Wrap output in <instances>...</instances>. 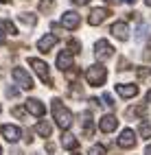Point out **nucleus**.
Instances as JSON below:
<instances>
[{
    "mask_svg": "<svg viewBox=\"0 0 151 155\" xmlns=\"http://www.w3.org/2000/svg\"><path fill=\"white\" fill-rule=\"evenodd\" d=\"M53 103V116H55V122L62 129H70V125H72V114H70L68 107H64V103L59 98H53L50 101Z\"/></svg>",
    "mask_w": 151,
    "mask_h": 155,
    "instance_id": "f257e3e1",
    "label": "nucleus"
},
{
    "mask_svg": "<svg viewBox=\"0 0 151 155\" xmlns=\"http://www.w3.org/2000/svg\"><path fill=\"white\" fill-rule=\"evenodd\" d=\"M105 79H107V70L101 64H94V66H90L86 70V81L90 85H103Z\"/></svg>",
    "mask_w": 151,
    "mask_h": 155,
    "instance_id": "f03ea898",
    "label": "nucleus"
},
{
    "mask_svg": "<svg viewBox=\"0 0 151 155\" xmlns=\"http://www.w3.org/2000/svg\"><path fill=\"white\" fill-rule=\"evenodd\" d=\"M29 66H31L35 72H37V77L44 81V83L48 85V87H53V79H50V72H48V66H46V61H42V59H37V57H31L29 59Z\"/></svg>",
    "mask_w": 151,
    "mask_h": 155,
    "instance_id": "7ed1b4c3",
    "label": "nucleus"
},
{
    "mask_svg": "<svg viewBox=\"0 0 151 155\" xmlns=\"http://www.w3.org/2000/svg\"><path fill=\"white\" fill-rule=\"evenodd\" d=\"M13 79H15V83L22 87V90H33V79L29 77V72L24 68H13Z\"/></svg>",
    "mask_w": 151,
    "mask_h": 155,
    "instance_id": "20e7f679",
    "label": "nucleus"
},
{
    "mask_svg": "<svg viewBox=\"0 0 151 155\" xmlns=\"http://www.w3.org/2000/svg\"><path fill=\"white\" fill-rule=\"evenodd\" d=\"M94 53H96L99 59H109V57L114 55V48H112L109 42H105V39H99L96 46H94Z\"/></svg>",
    "mask_w": 151,
    "mask_h": 155,
    "instance_id": "39448f33",
    "label": "nucleus"
},
{
    "mask_svg": "<svg viewBox=\"0 0 151 155\" xmlns=\"http://www.w3.org/2000/svg\"><path fill=\"white\" fill-rule=\"evenodd\" d=\"M109 18V9H92L88 15V22L92 26H99L101 22H105V20Z\"/></svg>",
    "mask_w": 151,
    "mask_h": 155,
    "instance_id": "423d86ee",
    "label": "nucleus"
},
{
    "mask_svg": "<svg viewBox=\"0 0 151 155\" xmlns=\"http://www.w3.org/2000/svg\"><path fill=\"white\" fill-rule=\"evenodd\" d=\"M118 147L120 149H134L136 147V133L132 129H125L118 138Z\"/></svg>",
    "mask_w": 151,
    "mask_h": 155,
    "instance_id": "0eeeda50",
    "label": "nucleus"
},
{
    "mask_svg": "<svg viewBox=\"0 0 151 155\" xmlns=\"http://www.w3.org/2000/svg\"><path fill=\"white\" fill-rule=\"evenodd\" d=\"M62 24H64L66 28H70V31H75L79 24H81V15L75 13V11H66V13L62 15Z\"/></svg>",
    "mask_w": 151,
    "mask_h": 155,
    "instance_id": "6e6552de",
    "label": "nucleus"
},
{
    "mask_svg": "<svg viewBox=\"0 0 151 155\" xmlns=\"http://www.w3.org/2000/svg\"><path fill=\"white\" fill-rule=\"evenodd\" d=\"M116 127H118V120H116V116H112V114H107V116H103L99 120V129L103 133H112Z\"/></svg>",
    "mask_w": 151,
    "mask_h": 155,
    "instance_id": "1a4fd4ad",
    "label": "nucleus"
},
{
    "mask_svg": "<svg viewBox=\"0 0 151 155\" xmlns=\"http://www.w3.org/2000/svg\"><path fill=\"white\" fill-rule=\"evenodd\" d=\"M57 68L62 70V72H66V70L72 68V53H70V50H64V53L57 55Z\"/></svg>",
    "mask_w": 151,
    "mask_h": 155,
    "instance_id": "9d476101",
    "label": "nucleus"
},
{
    "mask_svg": "<svg viewBox=\"0 0 151 155\" xmlns=\"http://www.w3.org/2000/svg\"><path fill=\"white\" fill-rule=\"evenodd\" d=\"M0 131H2V136H5L7 142H18L20 138H22V131H20L18 127H13V125H5Z\"/></svg>",
    "mask_w": 151,
    "mask_h": 155,
    "instance_id": "9b49d317",
    "label": "nucleus"
},
{
    "mask_svg": "<svg viewBox=\"0 0 151 155\" xmlns=\"http://www.w3.org/2000/svg\"><path fill=\"white\" fill-rule=\"evenodd\" d=\"M24 107H26V111H31L33 116H44V111H46V107H44L37 98H29V101L24 103Z\"/></svg>",
    "mask_w": 151,
    "mask_h": 155,
    "instance_id": "f8f14e48",
    "label": "nucleus"
},
{
    "mask_svg": "<svg viewBox=\"0 0 151 155\" xmlns=\"http://www.w3.org/2000/svg\"><path fill=\"white\" fill-rule=\"evenodd\" d=\"M116 92L123 98H132V96H136L138 94V85H129V83H120V85H116Z\"/></svg>",
    "mask_w": 151,
    "mask_h": 155,
    "instance_id": "ddd939ff",
    "label": "nucleus"
},
{
    "mask_svg": "<svg viewBox=\"0 0 151 155\" xmlns=\"http://www.w3.org/2000/svg\"><path fill=\"white\" fill-rule=\"evenodd\" d=\"M112 35L118 37L120 42H125V39L129 37V28H127V24H125V22H116V24L112 26Z\"/></svg>",
    "mask_w": 151,
    "mask_h": 155,
    "instance_id": "4468645a",
    "label": "nucleus"
},
{
    "mask_svg": "<svg viewBox=\"0 0 151 155\" xmlns=\"http://www.w3.org/2000/svg\"><path fill=\"white\" fill-rule=\"evenodd\" d=\"M55 44H57V35H44V37L37 42V48L42 50V53H48Z\"/></svg>",
    "mask_w": 151,
    "mask_h": 155,
    "instance_id": "2eb2a0df",
    "label": "nucleus"
},
{
    "mask_svg": "<svg viewBox=\"0 0 151 155\" xmlns=\"http://www.w3.org/2000/svg\"><path fill=\"white\" fill-rule=\"evenodd\" d=\"M62 147L72 151V149H77V147H79V140L72 136V133H62Z\"/></svg>",
    "mask_w": 151,
    "mask_h": 155,
    "instance_id": "dca6fc26",
    "label": "nucleus"
},
{
    "mask_svg": "<svg viewBox=\"0 0 151 155\" xmlns=\"http://www.w3.org/2000/svg\"><path fill=\"white\" fill-rule=\"evenodd\" d=\"M81 118H83V129H86L83 133L90 138V136L94 133V127H92V114H90V111H83V114H81Z\"/></svg>",
    "mask_w": 151,
    "mask_h": 155,
    "instance_id": "f3484780",
    "label": "nucleus"
},
{
    "mask_svg": "<svg viewBox=\"0 0 151 155\" xmlns=\"http://www.w3.org/2000/svg\"><path fill=\"white\" fill-rule=\"evenodd\" d=\"M147 114V105L143 103V105H136V107H132V109H127V116L129 118H143Z\"/></svg>",
    "mask_w": 151,
    "mask_h": 155,
    "instance_id": "a211bd4d",
    "label": "nucleus"
},
{
    "mask_svg": "<svg viewBox=\"0 0 151 155\" xmlns=\"http://www.w3.org/2000/svg\"><path fill=\"white\" fill-rule=\"evenodd\" d=\"M37 133H39V136H44V138H48L50 136V131H53V127H50L48 125V122H37Z\"/></svg>",
    "mask_w": 151,
    "mask_h": 155,
    "instance_id": "6ab92c4d",
    "label": "nucleus"
},
{
    "mask_svg": "<svg viewBox=\"0 0 151 155\" xmlns=\"http://www.w3.org/2000/svg\"><path fill=\"white\" fill-rule=\"evenodd\" d=\"M2 28H5L7 35H18V28H15V24L11 20H2Z\"/></svg>",
    "mask_w": 151,
    "mask_h": 155,
    "instance_id": "aec40b11",
    "label": "nucleus"
},
{
    "mask_svg": "<svg viewBox=\"0 0 151 155\" xmlns=\"http://www.w3.org/2000/svg\"><path fill=\"white\" fill-rule=\"evenodd\" d=\"M20 20H22L24 24H29V26H35V24H37V18H35L33 13H22V15H20Z\"/></svg>",
    "mask_w": 151,
    "mask_h": 155,
    "instance_id": "412c9836",
    "label": "nucleus"
},
{
    "mask_svg": "<svg viewBox=\"0 0 151 155\" xmlns=\"http://www.w3.org/2000/svg\"><path fill=\"white\" fill-rule=\"evenodd\" d=\"M140 136H143V138H151V125H149V122H143V125H140Z\"/></svg>",
    "mask_w": 151,
    "mask_h": 155,
    "instance_id": "4be33fe9",
    "label": "nucleus"
},
{
    "mask_svg": "<svg viewBox=\"0 0 151 155\" xmlns=\"http://www.w3.org/2000/svg\"><path fill=\"white\" fill-rule=\"evenodd\" d=\"M68 50L75 55V53H79V50H81V44H79L77 39H70V42H68Z\"/></svg>",
    "mask_w": 151,
    "mask_h": 155,
    "instance_id": "5701e85b",
    "label": "nucleus"
},
{
    "mask_svg": "<svg viewBox=\"0 0 151 155\" xmlns=\"http://www.w3.org/2000/svg\"><path fill=\"white\" fill-rule=\"evenodd\" d=\"M90 155H107V153H105V147H101V144H94V147L90 149Z\"/></svg>",
    "mask_w": 151,
    "mask_h": 155,
    "instance_id": "b1692460",
    "label": "nucleus"
},
{
    "mask_svg": "<svg viewBox=\"0 0 151 155\" xmlns=\"http://www.w3.org/2000/svg\"><path fill=\"white\" fill-rule=\"evenodd\" d=\"M53 7H55L53 0H42V2H39V11H50Z\"/></svg>",
    "mask_w": 151,
    "mask_h": 155,
    "instance_id": "393cba45",
    "label": "nucleus"
},
{
    "mask_svg": "<svg viewBox=\"0 0 151 155\" xmlns=\"http://www.w3.org/2000/svg\"><path fill=\"white\" fill-rule=\"evenodd\" d=\"M138 79H151V68H138Z\"/></svg>",
    "mask_w": 151,
    "mask_h": 155,
    "instance_id": "a878e982",
    "label": "nucleus"
},
{
    "mask_svg": "<svg viewBox=\"0 0 151 155\" xmlns=\"http://www.w3.org/2000/svg\"><path fill=\"white\" fill-rule=\"evenodd\" d=\"M103 105H105L107 109H112V107H114V103H112V96H109V94H103Z\"/></svg>",
    "mask_w": 151,
    "mask_h": 155,
    "instance_id": "bb28decb",
    "label": "nucleus"
},
{
    "mask_svg": "<svg viewBox=\"0 0 151 155\" xmlns=\"http://www.w3.org/2000/svg\"><path fill=\"white\" fill-rule=\"evenodd\" d=\"M145 33H147V24H140V26H138L136 37H138V39H143V37H145Z\"/></svg>",
    "mask_w": 151,
    "mask_h": 155,
    "instance_id": "cd10ccee",
    "label": "nucleus"
},
{
    "mask_svg": "<svg viewBox=\"0 0 151 155\" xmlns=\"http://www.w3.org/2000/svg\"><path fill=\"white\" fill-rule=\"evenodd\" d=\"M18 94H20V92H18L15 87H9V90H7V96H11V98H15Z\"/></svg>",
    "mask_w": 151,
    "mask_h": 155,
    "instance_id": "c85d7f7f",
    "label": "nucleus"
},
{
    "mask_svg": "<svg viewBox=\"0 0 151 155\" xmlns=\"http://www.w3.org/2000/svg\"><path fill=\"white\" fill-rule=\"evenodd\" d=\"M13 116H18V118H24V109H22V107H15V109H13Z\"/></svg>",
    "mask_w": 151,
    "mask_h": 155,
    "instance_id": "c756f323",
    "label": "nucleus"
},
{
    "mask_svg": "<svg viewBox=\"0 0 151 155\" xmlns=\"http://www.w3.org/2000/svg\"><path fill=\"white\" fill-rule=\"evenodd\" d=\"M46 151H48V153H55V144L48 142V144H46Z\"/></svg>",
    "mask_w": 151,
    "mask_h": 155,
    "instance_id": "7c9ffc66",
    "label": "nucleus"
},
{
    "mask_svg": "<svg viewBox=\"0 0 151 155\" xmlns=\"http://www.w3.org/2000/svg\"><path fill=\"white\" fill-rule=\"evenodd\" d=\"M72 2H75V5H88L90 0H72Z\"/></svg>",
    "mask_w": 151,
    "mask_h": 155,
    "instance_id": "2f4dec72",
    "label": "nucleus"
},
{
    "mask_svg": "<svg viewBox=\"0 0 151 155\" xmlns=\"http://www.w3.org/2000/svg\"><path fill=\"white\" fill-rule=\"evenodd\" d=\"M145 155H151V144H147V149H145Z\"/></svg>",
    "mask_w": 151,
    "mask_h": 155,
    "instance_id": "473e14b6",
    "label": "nucleus"
},
{
    "mask_svg": "<svg viewBox=\"0 0 151 155\" xmlns=\"http://www.w3.org/2000/svg\"><path fill=\"white\" fill-rule=\"evenodd\" d=\"M147 101H149V103H151V90H149V92H147Z\"/></svg>",
    "mask_w": 151,
    "mask_h": 155,
    "instance_id": "72a5a7b5",
    "label": "nucleus"
},
{
    "mask_svg": "<svg viewBox=\"0 0 151 155\" xmlns=\"http://www.w3.org/2000/svg\"><path fill=\"white\" fill-rule=\"evenodd\" d=\"M105 2H114V5H118V2H120V0H105Z\"/></svg>",
    "mask_w": 151,
    "mask_h": 155,
    "instance_id": "f704fd0d",
    "label": "nucleus"
},
{
    "mask_svg": "<svg viewBox=\"0 0 151 155\" xmlns=\"http://www.w3.org/2000/svg\"><path fill=\"white\" fill-rule=\"evenodd\" d=\"M2 42H5V35H2V33H0V44H2Z\"/></svg>",
    "mask_w": 151,
    "mask_h": 155,
    "instance_id": "c9c22d12",
    "label": "nucleus"
},
{
    "mask_svg": "<svg viewBox=\"0 0 151 155\" xmlns=\"http://www.w3.org/2000/svg\"><path fill=\"white\" fill-rule=\"evenodd\" d=\"M125 2H129V5H134V2H136V0H125Z\"/></svg>",
    "mask_w": 151,
    "mask_h": 155,
    "instance_id": "e433bc0d",
    "label": "nucleus"
},
{
    "mask_svg": "<svg viewBox=\"0 0 151 155\" xmlns=\"http://www.w3.org/2000/svg\"><path fill=\"white\" fill-rule=\"evenodd\" d=\"M145 2H147V7H151V0H145Z\"/></svg>",
    "mask_w": 151,
    "mask_h": 155,
    "instance_id": "4c0bfd02",
    "label": "nucleus"
},
{
    "mask_svg": "<svg viewBox=\"0 0 151 155\" xmlns=\"http://www.w3.org/2000/svg\"><path fill=\"white\" fill-rule=\"evenodd\" d=\"M0 2H9V0H0Z\"/></svg>",
    "mask_w": 151,
    "mask_h": 155,
    "instance_id": "58836bf2",
    "label": "nucleus"
},
{
    "mask_svg": "<svg viewBox=\"0 0 151 155\" xmlns=\"http://www.w3.org/2000/svg\"><path fill=\"white\" fill-rule=\"evenodd\" d=\"M0 155H2V149H0Z\"/></svg>",
    "mask_w": 151,
    "mask_h": 155,
    "instance_id": "ea45409f",
    "label": "nucleus"
},
{
    "mask_svg": "<svg viewBox=\"0 0 151 155\" xmlns=\"http://www.w3.org/2000/svg\"><path fill=\"white\" fill-rule=\"evenodd\" d=\"M75 155H81V153H75Z\"/></svg>",
    "mask_w": 151,
    "mask_h": 155,
    "instance_id": "a19ab883",
    "label": "nucleus"
}]
</instances>
